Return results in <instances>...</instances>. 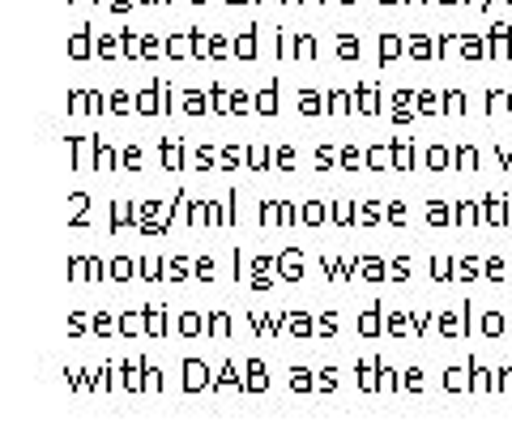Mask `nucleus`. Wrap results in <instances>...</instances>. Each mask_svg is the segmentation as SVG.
Returning a JSON list of instances; mask_svg holds the SVG:
<instances>
[]
</instances>
